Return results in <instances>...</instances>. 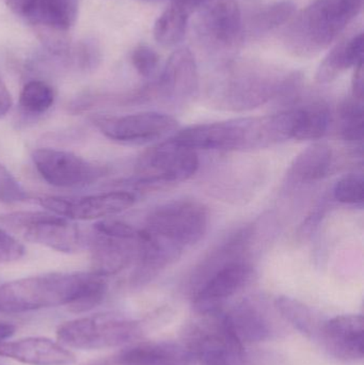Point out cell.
Here are the masks:
<instances>
[{
    "label": "cell",
    "instance_id": "1",
    "mask_svg": "<svg viewBox=\"0 0 364 365\" xmlns=\"http://www.w3.org/2000/svg\"><path fill=\"white\" fill-rule=\"evenodd\" d=\"M106 278L94 272H53L0 284V314H17L68 306L80 314L96 308L106 296Z\"/></svg>",
    "mask_w": 364,
    "mask_h": 365
},
{
    "label": "cell",
    "instance_id": "2",
    "mask_svg": "<svg viewBox=\"0 0 364 365\" xmlns=\"http://www.w3.org/2000/svg\"><path fill=\"white\" fill-rule=\"evenodd\" d=\"M292 113L286 110L264 117L197 124L175 133L171 138L177 145L194 151H251L292 138Z\"/></svg>",
    "mask_w": 364,
    "mask_h": 365
},
{
    "label": "cell",
    "instance_id": "3",
    "mask_svg": "<svg viewBox=\"0 0 364 365\" xmlns=\"http://www.w3.org/2000/svg\"><path fill=\"white\" fill-rule=\"evenodd\" d=\"M363 8V0H314L291 19L284 34L286 48L299 58L320 55Z\"/></svg>",
    "mask_w": 364,
    "mask_h": 365
},
{
    "label": "cell",
    "instance_id": "4",
    "mask_svg": "<svg viewBox=\"0 0 364 365\" xmlns=\"http://www.w3.org/2000/svg\"><path fill=\"white\" fill-rule=\"evenodd\" d=\"M291 77L292 74L264 62L236 60L219 71L212 92L226 108L247 110L280 96Z\"/></svg>",
    "mask_w": 364,
    "mask_h": 365
},
{
    "label": "cell",
    "instance_id": "5",
    "mask_svg": "<svg viewBox=\"0 0 364 365\" xmlns=\"http://www.w3.org/2000/svg\"><path fill=\"white\" fill-rule=\"evenodd\" d=\"M201 319L192 322L183 332L184 346L192 361L201 365L234 362L243 359L244 344L237 338L226 312L218 311L200 315Z\"/></svg>",
    "mask_w": 364,
    "mask_h": 365
},
{
    "label": "cell",
    "instance_id": "6",
    "mask_svg": "<svg viewBox=\"0 0 364 365\" xmlns=\"http://www.w3.org/2000/svg\"><path fill=\"white\" fill-rule=\"evenodd\" d=\"M142 336L140 324L113 313L91 315L59 326L57 338L66 346L102 349L130 344Z\"/></svg>",
    "mask_w": 364,
    "mask_h": 365
},
{
    "label": "cell",
    "instance_id": "7",
    "mask_svg": "<svg viewBox=\"0 0 364 365\" xmlns=\"http://www.w3.org/2000/svg\"><path fill=\"white\" fill-rule=\"evenodd\" d=\"M0 222L24 240L60 252H77L87 242L78 225L51 212H11L0 217Z\"/></svg>",
    "mask_w": 364,
    "mask_h": 365
},
{
    "label": "cell",
    "instance_id": "8",
    "mask_svg": "<svg viewBox=\"0 0 364 365\" xmlns=\"http://www.w3.org/2000/svg\"><path fill=\"white\" fill-rule=\"evenodd\" d=\"M196 151L169 138L145 150L137 160V184L158 187L187 181L199 169Z\"/></svg>",
    "mask_w": 364,
    "mask_h": 365
},
{
    "label": "cell",
    "instance_id": "9",
    "mask_svg": "<svg viewBox=\"0 0 364 365\" xmlns=\"http://www.w3.org/2000/svg\"><path fill=\"white\" fill-rule=\"evenodd\" d=\"M209 225V212L200 202L177 200L155 208L147 218L152 233L181 249L197 244Z\"/></svg>",
    "mask_w": 364,
    "mask_h": 365
},
{
    "label": "cell",
    "instance_id": "10",
    "mask_svg": "<svg viewBox=\"0 0 364 365\" xmlns=\"http://www.w3.org/2000/svg\"><path fill=\"white\" fill-rule=\"evenodd\" d=\"M93 123L106 138L124 145H145L164 138L179 128L175 118L160 113L109 117L96 115Z\"/></svg>",
    "mask_w": 364,
    "mask_h": 365
},
{
    "label": "cell",
    "instance_id": "11",
    "mask_svg": "<svg viewBox=\"0 0 364 365\" xmlns=\"http://www.w3.org/2000/svg\"><path fill=\"white\" fill-rule=\"evenodd\" d=\"M199 13L198 34L209 51L227 53L239 46L244 24L236 0H213Z\"/></svg>",
    "mask_w": 364,
    "mask_h": 365
},
{
    "label": "cell",
    "instance_id": "12",
    "mask_svg": "<svg viewBox=\"0 0 364 365\" xmlns=\"http://www.w3.org/2000/svg\"><path fill=\"white\" fill-rule=\"evenodd\" d=\"M31 158L42 179L49 185L61 188L92 184L104 173L100 167L76 154L62 150L41 148L34 150Z\"/></svg>",
    "mask_w": 364,
    "mask_h": 365
},
{
    "label": "cell",
    "instance_id": "13",
    "mask_svg": "<svg viewBox=\"0 0 364 365\" xmlns=\"http://www.w3.org/2000/svg\"><path fill=\"white\" fill-rule=\"evenodd\" d=\"M136 195L118 190L78 197H43L38 203L47 212L70 220H96L120 214L132 207Z\"/></svg>",
    "mask_w": 364,
    "mask_h": 365
},
{
    "label": "cell",
    "instance_id": "14",
    "mask_svg": "<svg viewBox=\"0 0 364 365\" xmlns=\"http://www.w3.org/2000/svg\"><path fill=\"white\" fill-rule=\"evenodd\" d=\"M252 272L251 266L245 259L218 268L192 294L194 311L205 315L222 310L224 302L250 282Z\"/></svg>",
    "mask_w": 364,
    "mask_h": 365
},
{
    "label": "cell",
    "instance_id": "15",
    "mask_svg": "<svg viewBox=\"0 0 364 365\" xmlns=\"http://www.w3.org/2000/svg\"><path fill=\"white\" fill-rule=\"evenodd\" d=\"M199 74L196 59L187 47L169 57L160 78L151 86L152 93L171 104H183L196 94Z\"/></svg>",
    "mask_w": 364,
    "mask_h": 365
},
{
    "label": "cell",
    "instance_id": "16",
    "mask_svg": "<svg viewBox=\"0 0 364 365\" xmlns=\"http://www.w3.org/2000/svg\"><path fill=\"white\" fill-rule=\"evenodd\" d=\"M87 244L91 252V272L107 278L122 272L137 257L138 236L123 237L93 227Z\"/></svg>",
    "mask_w": 364,
    "mask_h": 365
},
{
    "label": "cell",
    "instance_id": "17",
    "mask_svg": "<svg viewBox=\"0 0 364 365\" xmlns=\"http://www.w3.org/2000/svg\"><path fill=\"white\" fill-rule=\"evenodd\" d=\"M363 315H339L322 323L318 338L338 359L357 361L363 358Z\"/></svg>",
    "mask_w": 364,
    "mask_h": 365
},
{
    "label": "cell",
    "instance_id": "18",
    "mask_svg": "<svg viewBox=\"0 0 364 365\" xmlns=\"http://www.w3.org/2000/svg\"><path fill=\"white\" fill-rule=\"evenodd\" d=\"M192 358L183 344L175 342L139 343L115 355L85 365H190Z\"/></svg>",
    "mask_w": 364,
    "mask_h": 365
},
{
    "label": "cell",
    "instance_id": "19",
    "mask_svg": "<svg viewBox=\"0 0 364 365\" xmlns=\"http://www.w3.org/2000/svg\"><path fill=\"white\" fill-rule=\"evenodd\" d=\"M0 357L29 365H72L74 354L47 338H27L0 343Z\"/></svg>",
    "mask_w": 364,
    "mask_h": 365
},
{
    "label": "cell",
    "instance_id": "20",
    "mask_svg": "<svg viewBox=\"0 0 364 365\" xmlns=\"http://www.w3.org/2000/svg\"><path fill=\"white\" fill-rule=\"evenodd\" d=\"M78 0H30L21 16L44 31L43 34H62L74 25Z\"/></svg>",
    "mask_w": 364,
    "mask_h": 365
},
{
    "label": "cell",
    "instance_id": "21",
    "mask_svg": "<svg viewBox=\"0 0 364 365\" xmlns=\"http://www.w3.org/2000/svg\"><path fill=\"white\" fill-rule=\"evenodd\" d=\"M227 317L243 343H261L275 334L273 322L264 309L256 302L243 300L226 312Z\"/></svg>",
    "mask_w": 364,
    "mask_h": 365
},
{
    "label": "cell",
    "instance_id": "22",
    "mask_svg": "<svg viewBox=\"0 0 364 365\" xmlns=\"http://www.w3.org/2000/svg\"><path fill=\"white\" fill-rule=\"evenodd\" d=\"M363 34L338 44L323 60L316 72V81L320 83H329L342 73L363 61Z\"/></svg>",
    "mask_w": 364,
    "mask_h": 365
},
{
    "label": "cell",
    "instance_id": "23",
    "mask_svg": "<svg viewBox=\"0 0 364 365\" xmlns=\"http://www.w3.org/2000/svg\"><path fill=\"white\" fill-rule=\"evenodd\" d=\"M294 109L292 138L296 140H318L324 137L331 123L328 105L322 101L308 103Z\"/></svg>",
    "mask_w": 364,
    "mask_h": 365
},
{
    "label": "cell",
    "instance_id": "24",
    "mask_svg": "<svg viewBox=\"0 0 364 365\" xmlns=\"http://www.w3.org/2000/svg\"><path fill=\"white\" fill-rule=\"evenodd\" d=\"M333 163V151L326 143H316L293 160L290 175L294 181L311 182L326 177Z\"/></svg>",
    "mask_w": 364,
    "mask_h": 365
},
{
    "label": "cell",
    "instance_id": "25",
    "mask_svg": "<svg viewBox=\"0 0 364 365\" xmlns=\"http://www.w3.org/2000/svg\"><path fill=\"white\" fill-rule=\"evenodd\" d=\"M296 12V4L290 0H282L267 4L259 9L249 19V32L254 36H261L277 29L290 21Z\"/></svg>",
    "mask_w": 364,
    "mask_h": 365
},
{
    "label": "cell",
    "instance_id": "26",
    "mask_svg": "<svg viewBox=\"0 0 364 365\" xmlns=\"http://www.w3.org/2000/svg\"><path fill=\"white\" fill-rule=\"evenodd\" d=\"M189 14L183 9L171 4L158 17L154 25V38L164 47H172L185 38Z\"/></svg>",
    "mask_w": 364,
    "mask_h": 365
},
{
    "label": "cell",
    "instance_id": "27",
    "mask_svg": "<svg viewBox=\"0 0 364 365\" xmlns=\"http://www.w3.org/2000/svg\"><path fill=\"white\" fill-rule=\"evenodd\" d=\"M276 308L281 317L295 329L308 338H318L322 323L305 304L290 297H279L276 300Z\"/></svg>",
    "mask_w": 364,
    "mask_h": 365
},
{
    "label": "cell",
    "instance_id": "28",
    "mask_svg": "<svg viewBox=\"0 0 364 365\" xmlns=\"http://www.w3.org/2000/svg\"><path fill=\"white\" fill-rule=\"evenodd\" d=\"M55 102L53 88L43 81H30L24 86L19 96V106L29 115L46 113Z\"/></svg>",
    "mask_w": 364,
    "mask_h": 365
},
{
    "label": "cell",
    "instance_id": "29",
    "mask_svg": "<svg viewBox=\"0 0 364 365\" xmlns=\"http://www.w3.org/2000/svg\"><path fill=\"white\" fill-rule=\"evenodd\" d=\"M363 100L352 98L342 103L339 108L340 133L348 143H361L364 135Z\"/></svg>",
    "mask_w": 364,
    "mask_h": 365
},
{
    "label": "cell",
    "instance_id": "30",
    "mask_svg": "<svg viewBox=\"0 0 364 365\" xmlns=\"http://www.w3.org/2000/svg\"><path fill=\"white\" fill-rule=\"evenodd\" d=\"M333 195L341 203L361 205L364 201L363 175L350 173L340 179L333 188Z\"/></svg>",
    "mask_w": 364,
    "mask_h": 365
},
{
    "label": "cell",
    "instance_id": "31",
    "mask_svg": "<svg viewBox=\"0 0 364 365\" xmlns=\"http://www.w3.org/2000/svg\"><path fill=\"white\" fill-rule=\"evenodd\" d=\"M29 195L21 182L0 163V202L6 204L19 203L26 201Z\"/></svg>",
    "mask_w": 364,
    "mask_h": 365
},
{
    "label": "cell",
    "instance_id": "32",
    "mask_svg": "<svg viewBox=\"0 0 364 365\" xmlns=\"http://www.w3.org/2000/svg\"><path fill=\"white\" fill-rule=\"evenodd\" d=\"M100 60V51L94 41H83L71 53V62L81 71L93 70Z\"/></svg>",
    "mask_w": 364,
    "mask_h": 365
},
{
    "label": "cell",
    "instance_id": "33",
    "mask_svg": "<svg viewBox=\"0 0 364 365\" xmlns=\"http://www.w3.org/2000/svg\"><path fill=\"white\" fill-rule=\"evenodd\" d=\"M130 61L140 76L149 78L157 70L160 58L151 47L139 45L132 51Z\"/></svg>",
    "mask_w": 364,
    "mask_h": 365
},
{
    "label": "cell",
    "instance_id": "34",
    "mask_svg": "<svg viewBox=\"0 0 364 365\" xmlns=\"http://www.w3.org/2000/svg\"><path fill=\"white\" fill-rule=\"evenodd\" d=\"M25 255L23 245L0 227V264L13 263Z\"/></svg>",
    "mask_w": 364,
    "mask_h": 365
},
{
    "label": "cell",
    "instance_id": "35",
    "mask_svg": "<svg viewBox=\"0 0 364 365\" xmlns=\"http://www.w3.org/2000/svg\"><path fill=\"white\" fill-rule=\"evenodd\" d=\"M364 77L363 61L355 66V74L353 77V96L363 100Z\"/></svg>",
    "mask_w": 364,
    "mask_h": 365
},
{
    "label": "cell",
    "instance_id": "36",
    "mask_svg": "<svg viewBox=\"0 0 364 365\" xmlns=\"http://www.w3.org/2000/svg\"><path fill=\"white\" fill-rule=\"evenodd\" d=\"M212 1L213 0H172L171 4L180 6V8L185 10L190 15L192 12H196V11L199 12L201 9L211 4Z\"/></svg>",
    "mask_w": 364,
    "mask_h": 365
},
{
    "label": "cell",
    "instance_id": "37",
    "mask_svg": "<svg viewBox=\"0 0 364 365\" xmlns=\"http://www.w3.org/2000/svg\"><path fill=\"white\" fill-rule=\"evenodd\" d=\"M11 107H12V96H11L6 83L0 77V119L6 117V113L10 111Z\"/></svg>",
    "mask_w": 364,
    "mask_h": 365
},
{
    "label": "cell",
    "instance_id": "38",
    "mask_svg": "<svg viewBox=\"0 0 364 365\" xmlns=\"http://www.w3.org/2000/svg\"><path fill=\"white\" fill-rule=\"evenodd\" d=\"M15 326L6 322H0V343L6 342V340L10 339L14 334Z\"/></svg>",
    "mask_w": 364,
    "mask_h": 365
},
{
    "label": "cell",
    "instance_id": "39",
    "mask_svg": "<svg viewBox=\"0 0 364 365\" xmlns=\"http://www.w3.org/2000/svg\"><path fill=\"white\" fill-rule=\"evenodd\" d=\"M6 1L9 8H10L15 14L21 16V13L25 10L26 6H27L30 0H6Z\"/></svg>",
    "mask_w": 364,
    "mask_h": 365
},
{
    "label": "cell",
    "instance_id": "40",
    "mask_svg": "<svg viewBox=\"0 0 364 365\" xmlns=\"http://www.w3.org/2000/svg\"><path fill=\"white\" fill-rule=\"evenodd\" d=\"M205 365H234V364H233V362H219V364H212Z\"/></svg>",
    "mask_w": 364,
    "mask_h": 365
}]
</instances>
